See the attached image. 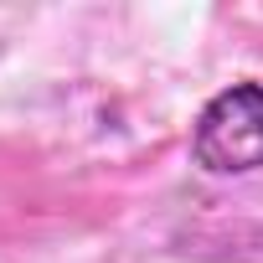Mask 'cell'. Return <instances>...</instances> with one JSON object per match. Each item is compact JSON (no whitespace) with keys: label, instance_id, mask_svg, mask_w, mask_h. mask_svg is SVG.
Here are the masks:
<instances>
[{"label":"cell","instance_id":"obj_1","mask_svg":"<svg viewBox=\"0 0 263 263\" xmlns=\"http://www.w3.org/2000/svg\"><path fill=\"white\" fill-rule=\"evenodd\" d=\"M191 160L212 176L263 171V78L232 83L201 108L191 129Z\"/></svg>","mask_w":263,"mask_h":263}]
</instances>
